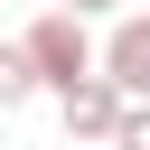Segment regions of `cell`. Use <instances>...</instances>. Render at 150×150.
Instances as JSON below:
<instances>
[{
	"mask_svg": "<svg viewBox=\"0 0 150 150\" xmlns=\"http://www.w3.org/2000/svg\"><path fill=\"white\" fill-rule=\"evenodd\" d=\"M56 9H75V19H103V9H122V0H56Z\"/></svg>",
	"mask_w": 150,
	"mask_h": 150,
	"instance_id": "6",
	"label": "cell"
},
{
	"mask_svg": "<svg viewBox=\"0 0 150 150\" xmlns=\"http://www.w3.org/2000/svg\"><path fill=\"white\" fill-rule=\"evenodd\" d=\"M122 103H131V94H122L112 75H84V84H66V94H56V112H66V141H103V150H112V131H122Z\"/></svg>",
	"mask_w": 150,
	"mask_h": 150,
	"instance_id": "2",
	"label": "cell"
},
{
	"mask_svg": "<svg viewBox=\"0 0 150 150\" xmlns=\"http://www.w3.org/2000/svg\"><path fill=\"white\" fill-rule=\"evenodd\" d=\"M28 94H47V84H38V66H28V47H19V38H0V112H19Z\"/></svg>",
	"mask_w": 150,
	"mask_h": 150,
	"instance_id": "4",
	"label": "cell"
},
{
	"mask_svg": "<svg viewBox=\"0 0 150 150\" xmlns=\"http://www.w3.org/2000/svg\"><path fill=\"white\" fill-rule=\"evenodd\" d=\"M19 47H28V66H38V84H47V94H66V84L103 75V47H94V28H84L75 9H38V19L19 28Z\"/></svg>",
	"mask_w": 150,
	"mask_h": 150,
	"instance_id": "1",
	"label": "cell"
},
{
	"mask_svg": "<svg viewBox=\"0 0 150 150\" xmlns=\"http://www.w3.org/2000/svg\"><path fill=\"white\" fill-rule=\"evenodd\" d=\"M112 150H150V103H122V131H112Z\"/></svg>",
	"mask_w": 150,
	"mask_h": 150,
	"instance_id": "5",
	"label": "cell"
},
{
	"mask_svg": "<svg viewBox=\"0 0 150 150\" xmlns=\"http://www.w3.org/2000/svg\"><path fill=\"white\" fill-rule=\"evenodd\" d=\"M103 75H112L131 103H150V9H122V19H112V38H103Z\"/></svg>",
	"mask_w": 150,
	"mask_h": 150,
	"instance_id": "3",
	"label": "cell"
}]
</instances>
